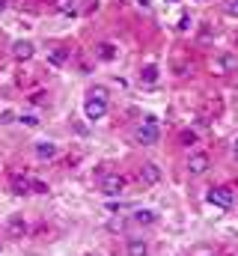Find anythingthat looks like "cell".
Returning a JSON list of instances; mask_svg holds the SVG:
<instances>
[{"label": "cell", "mask_w": 238, "mask_h": 256, "mask_svg": "<svg viewBox=\"0 0 238 256\" xmlns=\"http://www.w3.org/2000/svg\"><path fill=\"white\" fill-rule=\"evenodd\" d=\"M84 114H86V120H92V122L104 120V114H108V90H104V86L90 90V96H86V102H84Z\"/></svg>", "instance_id": "cell-1"}, {"label": "cell", "mask_w": 238, "mask_h": 256, "mask_svg": "<svg viewBox=\"0 0 238 256\" xmlns=\"http://www.w3.org/2000/svg\"><path fill=\"white\" fill-rule=\"evenodd\" d=\"M158 137H161V131H158V126L152 120L149 122H140V126L134 128V143H140V146H155Z\"/></svg>", "instance_id": "cell-2"}, {"label": "cell", "mask_w": 238, "mask_h": 256, "mask_svg": "<svg viewBox=\"0 0 238 256\" xmlns=\"http://www.w3.org/2000/svg\"><path fill=\"white\" fill-rule=\"evenodd\" d=\"M125 188V179L119 176V173H104L102 179H98V191L108 194V196H119Z\"/></svg>", "instance_id": "cell-3"}, {"label": "cell", "mask_w": 238, "mask_h": 256, "mask_svg": "<svg viewBox=\"0 0 238 256\" xmlns=\"http://www.w3.org/2000/svg\"><path fill=\"white\" fill-rule=\"evenodd\" d=\"M208 202L218 206V208H232L236 206V194L230 191V188H212L208 191Z\"/></svg>", "instance_id": "cell-4"}, {"label": "cell", "mask_w": 238, "mask_h": 256, "mask_svg": "<svg viewBox=\"0 0 238 256\" xmlns=\"http://www.w3.org/2000/svg\"><path fill=\"white\" fill-rule=\"evenodd\" d=\"M208 167H212V161H208L206 152H190V158H188V173L190 176H202Z\"/></svg>", "instance_id": "cell-5"}, {"label": "cell", "mask_w": 238, "mask_h": 256, "mask_svg": "<svg viewBox=\"0 0 238 256\" xmlns=\"http://www.w3.org/2000/svg\"><path fill=\"white\" fill-rule=\"evenodd\" d=\"M12 57L24 63V60L36 57V45H33L30 39H18V42H12Z\"/></svg>", "instance_id": "cell-6"}, {"label": "cell", "mask_w": 238, "mask_h": 256, "mask_svg": "<svg viewBox=\"0 0 238 256\" xmlns=\"http://www.w3.org/2000/svg\"><path fill=\"white\" fill-rule=\"evenodd\" d=\"M140 179H143L146 185H158V182H161V167L152 164V161H146V164L140 167Z\"/></svg>", "instance_id": "cell-7"}, {"label": "cell", "mask_w": 238, "mask_h": 256, "mask_svg": "<svg viewBox=\"0 0 238 256\" xmlns=\"http://www.w3.org/2000/svg\"><path fill=\"white\" fill-rule=\"evenodd\" d=\"M12 191L18 194V196H27V194L33 191V179L30 176H21V173L12 176Z\"/></svg>", "instance_id": "cell-8"}, {"label": "cell", "mask_w": 238, "mask_h": 256, "mask_svg": "<svg viewBox=\"0 0 238 256\" xmlns=\"http://www.w3.org/2000/svg\"><path fill=\"white\" fill-rule=\"evenodd\" d=\"M27 230H30V226H27V220H24V218H12V220L6 224V232H9L12 238H24V236H27Z\"/></svg>", "instance_id": "cell-9"}, {"label": "cell", "mask_w": 238, "mask_h": 256, "mask_svg": "<svg viewBox=\"0 0 238 256\" xmlns=\"http://www.w3.org/2000/svg\"><path fill=\"white\" fill-rule=\"evenodd\" d=\"M36 158H39V161H54V158H57V146H54V143H45V140L36 143Z\"/></svg>", "instance_id": "cell-10"}, {"label": "cell", "mask_w": 238, "mask_h": 256, "mask_svg": "<svg viewBox=\"0 0 238 256\" xmlns=\"http://www.w3.org/2000/svg\"><path fill=\"white\" fill-rule=\"evenodd\" d=\"M218 66H220V72H238V57L236 54H220Z\"/></svg>", "instance_id": "cell-11"}, {"label": "cell", "mask_w": 238, "mask_h": 256, "mask_svg": "<svg viewBox=\"0 0 238 256\" xmlns=\"http://www.w3.org/2000/svg\"><path fill=\"white\" fill-rule=\"evenodd\" d=\"M134 220H137V224H143V226H149V224H155V220H158V214H155V212H149V208H137V212H134Z\"/></svg>", "instance_id": "cell-12"}, {"label": "cell", "mask_w": 238, "mask_h": 256, "mask_svg": "<svg viewBox=\"0 0 238 256\" xmlns=\"http://www.w3.org/2000/svg\"><path fill=\"white\" fill-rule=\"evenodd\" d=\"M125 254L128 256H149V244H146V242H128Z\"/></svg>", "instance_id": "cell-13"}, {"label": "cell", "mask_w": 238, "mask_h": 256, "mask_svg": "<svg viewBox=\"0 0 238 256\" xmlns=\"http://www.w3.org/2000/svg\"><path fill=\"white\" fill-rule=\"evenodd\" d=\"M140 80H143V84H155V80H158V66H143V68H140Z\"/></svg>", "instance_id": "cell-14"}, {"label": "cell", "mask_w": 238, "mask_h": 256, "mask_svg": "<svg viewBox=\"0 0 238 256\" xmlns=\"http://www.w3.org/2000/svg\"><path fill=\"white\" fill-rule=\"evenodd\" d=\"M54 3V9H60L62 15H78V6H74V0H51Z\"/></svg>", "instance_id": "cell-15"}, {"label": "cell", "mask_w": 238, "mask_h": 256, "mask_svg": "<svg viewBox=\"0 0 238 256\" xmlns=\"http://www.w3.org/2000/svg\"><path fill=\"white\" fill-rule=\"evenodd\" d=\"M98 57H102L104 63H110V60L116 57V48H114L110 42H102V45H98Z\"/></svg>", "instance_id": "cell-16"}, {"label": "cell", "mask_w": 238, "mask_h": 256, "mask_svg": "<svg viewBox=\"0 0 238 256\" xmlns=\"http://www.w3.org/2000/svg\"><path fill=\"white\" fill-rule=\"evenodd\" d=\"M66 57H68V54H66L62 48H54V51L48 54V60H51V63H54V66H62V63H66Z\"/></svg>", "instance_id": "cell-17"}, {"label": "cell", "mask_w": 238, "mask_h": 256, "mask_svg": "<svg viewBox=\"0 0 238 256\" xmlns=\"http://www.w3.org/2000/svg\"><path fill=\"white\" fill-rule=\"evenodd\" d=\"M178 140H182L184 146H194V143H196V134H194V131H182V137H178Z\"/></svg>", "instance_id": "cell-18"}, {"label": "cell", "mask_w": 238, "mask_h": 256, "mask_svg": "<svg viewBox=\"0 0 238 256\" xmlns=\"http://www.w3.org/2000/svg\"><path fill=\"white\" fill-rule=\"evenodd\" d=\"M36 122H39V120H36V116H33V114H27V116H21V126H36Z\"/></svg>", "instance_id": "cell-19"}, {"label": "cell", "mask_w": 238, "mask_h": 256, "mask_svg": "<svg viewBox=\"0 0 238 256\" xmlns=\"http://www.w3.org/2000/svg\"><path fill=\"white\" fill-rule=\"evenodd\" d=\"M226 12L230 15H238V0H226Z\"/></svg>", "instance_id": "cell-20"}, {"label": "cell", "mask_w": 238, "mask_h": 256, "mask_svg": "<svg viewBox=\"0 0 238 256\" xmlns=\"http://www.w3.org/2000/svg\"><path fill=\"white\" fill-rule=\"evenodd\" d=\"M33 191H36V194H45V191H48V185H45V182H39V179H36V182H33Z\"/></svg>", "instance_id": "cell-21"}, {"label": "cell", "mask_w": 238, "mask_h": 256, "mask_svg": "<svg viewBox=\"0 0 238 256\" xmlns=\"http://www.w3.org/2000/svg\"><path fill=\"white\" fill-rule=\"evenodd\" d=\"M6 6H9V0H0V15L6 12Z\"/></svg>", "instance_id": "cell-22"}, {"label": "cell", "mask_w": 238, "mask_h": 256, "mask_svg": "<svg viewBox=\"0 0 238 256\" xmlns=\"http://www.w3.org/2000/svg\"><path fill=\"white\" fill-rule=\"evenodd\" d=\"M202 256H214V254H202Z\"/></svg>", "instance_id": "cell-23"}, {"label": "cell", "mask_w": 238, "mask_h": 256, "mask_svg": "<svg viewBox=\"0 0 238 256\" xmlns=\"http://www.w3.org/2000/svg\"><path fill=\"white\" fill-rule=\"evenodd\" d=\"M0 250H3V248H0Z\"/></svg>", "instance_id": "cell-24"}, {"label": "cell", "mask_w": 238, "mask_h": 256, "mask_svg": "<svg viewBox=\"0 0 238 256\" xmlns=\"http://www.w3.org/2000/svg\"><path fill=\"white\" fill-rule=\"evenodd\" d=\"M90 256H92V254H90Z\"/></svg>", "instance_id": "cell-25"}]
</instances>
